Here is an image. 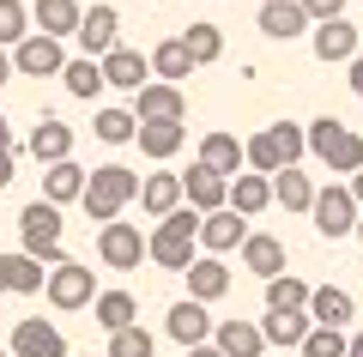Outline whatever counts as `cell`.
<instances>
[{
    "mask_svg": "<svg viewBox=\"0 0 363 357\" xmlns=\"http://www.w3.org/2000/svg\"><path fill=\"white\" fill-rule=\"evenodd\" d=\"M128 200H140V176H133L128 164H97L79 206H85V218H97V224H116Z\"/></svg>",
    "mask_w": 363,
    "mask_h": 357,
    "instance_id": "6da1fadb",
    "label": "cell"
},
{
    "mask_svg": "<svg viewBox=\"0 0 363 357\" xmlns=\"http://www.w3.org/2000/svg\"><path fill=\"white\" fill-rule=\"evenodd\" d=\"M194 248H200V212H194V206L169 212L164 224L152 230V260L164 273H188V267H194Z\"/></svg>",
    "mask_w": 363,
    "mask_h": 357,
    "instance_id": "7a4b0ae2",
    "label": "cell"
},
{
    "mask_svg": "<svg viewBox=\"0 0 363 357\" xmlns=\"http://www.w3.org/2000/svg\"><path fill=\"white\" fill-rule=\"evenodd\" d=\"M61 230H67V218H61V206L55 200H30L25 212H18V236H25V255H37L43 267H61Z\"/></svg>",
    "mask_w": 363,
    "mask_h": 357,
    "instance_id": "3957f363",
    "label": "cell"
},
{
    "mask_svg": "<svg viewBox=\"0 0 363 357\" xmlns=\"http://www.w3.org/2000/svg\"><path fill=\"white\" fill-rule=\"evenodd\" d=\"M97 260L104 267H116V273H128V267H140V260H152V236H140L133 224H104L97 230Z\"/></svg>",
    "mask_w": 363,
    "mask_h": 357,
    "instance_id": "277c9868",
    "label": "cell"
},
{
    "mask_svg": "<svg viewBox=\"0 0 363 357\" xmlns=\"http://www.w3.org/2000/svg\"><path fill=\"white\" fill-rule=\"evenodd\" d=\"M309 212H315V230L333 236V243H339V236H357V194H351V188H321Z\"/></svg>",
    "mask_w": 363,
    "mask_h": 357,
    "instance_id": "5b68a950",
    "label": "cell"
},
{
    "mask_svg": "<svg viewBox=\"0 0 363 357\" xmlns=\"http://www.w3.org/2000/svg\"><path fill=\"white\" fill-rule=\"evenodd\" d=\"M133 115H140V121H182V115H188V97H182V85H169V79H152V85L133 91Z\"/></svg>",
    "mask_w": 363,
    "mask_h": 357,
    "instance_id": "8992f818",
    "label": "cell"
},
{
    "mask_svg": "<svg viewBox=\"0 0 363 357\" xmlns=\"http://www.w3.org/2000/svg\"><path fill=\"white\" fill-rule=\"evenodd\" d=\"M49 303L55 309H91V303H97V291H91V267L61 260V267L49 273Z\"/></svg>",
    "mask_w": 363,
    "mask_h": 357,
    "instance_id": "52a82bcc",
    "label": "cell"
},
{
    "mask_svg": "<svg viewBox=\"0 0 363 357\" xmlns=\"http://www.w3.org/2000/svg\"><path fill=\"white\" fill-rule=\"evenodd\" d=\"M182 200L194 206L200 218H206V212H224V206H230V182H224L218 170L194 164V170H188V176H182Z\"/></svg>",
    "mask_w": 363,
    "mask_h": 357,
    "instance_id": "ba28073f",
    "label": "cell"
},
{
    "mask_svg": "<svg viewBox=\"0 0 363 357\" xmlns=\"http://www.w3.org/2000/svg\"><path fill=\"white\" fill-rule=\"evenodd\" d=\"M13 67L18 73H30V79H49V73H67V55H61V37H25L13 49Z\"/></svg>",
    "mask_w": 363,
    "mask_h": 357,
    "instance_id": "9c48e42d",
    "label": "cell"
},
{
    "mask_svg": "<svg viewBox=\"0 0 363 357\" xmlns=\"http://www.w3.org/2000/svg\"><path fill=\"white\" fill-rule=\"evenodd\" d=\"M248 243V218L236 212V206H224V212H206L200 218V248H212V255H230V248Z\"/></svg>",
    "mask_w": 363,
    "mask_h": 357,
    "instance_id": "30bf717a",
    "label": "cell"
},
{
    "mask_svg": "<svg viewBox=\"0 0 363 357\" xmlns=\"http://www.w3.org/2000/svg\"><path fill=\"white\" fill-rule=\"evenodd\" d=\"M116 31H121L116 6H109V0H97V6L85 13V25H79V49H85L91 61H104L109 49H121V43H116Z\"/></svg>",
    "mask_w": 363,
    "mask_h": 357,
    "instance_id": "8fae6325",
    "label": "cell"
},
{
    "mask_svg": "<svg viewBox=\"0 0 363 357\" xmlns=\"http://www.w3.org/2000/svg\"><path fill=\"white\" fill-rule=\"evenodd\" d=\"M164 333L176 345H188V351H194V345H206L212 339V315H206V303H194V297H188V303H176L164 315Z\"/></svg>",
    "mask_w": 363,
    "mask_h": 357,
    "instance_id": "7c38bea8",
    "label": "cell"
},
{
    "mask_svg": "<svg viewBox=\"0 0 363 357\" xmlns=\"http://www.w3.org/2000/svg\"><path fill=\"white\" fill-rule=\"evenodd\" d=\"M315 18L303 13V0H260V31H267L272 43H291V37H303Z\"/></svg>",
    "mask_w": 363,
    "mask_h": 357,
    "instance_id": "4fadbf2b",
    "label": "cell"
},
{
    "mask_svg": "<svg viewBox=\"0 0 363 357\" xmlns=\"http://www.w3.org/2000/svg\"><path fill=\"white\" fill-rule=\"evenodd\" d=\"M13 357H67V339H61V327L30 315L13 327Z\"/></svg>",
    "mask_w": 363,
    "mask_h": 357,
    "instance_id": "5bb4252c",
    "label": "cell"
},
{
    "mask_svg": "<svg viewBox=\"0 0 363 357\" xmlns=\"http://www.w3.org/2000/svg\"><path fill=\"white\" fill-rule=\"evenodd\" d=\"M200 164L218 170L224 182H236V176H242V164H248V145L236 140V133H206V140H200Z\"/></svg>",
    "mask_w": 363,
    "mask_h": 357,
    "instance_id": "9a60e30c",
    "label": "cell"
},
{
    "mask_svg": "<svg viewBox=\"0 0 363 357\" xmlns=\"http://www.w3.org/2000/svg\"><path fill=\"white\" fill-rule=\"evenodd\" d=\"M30 158H37L43 170H49V164H67V158H73V128L55 121V115H43L37 133H30Z\"/></svg>",
    "mask_w": 363,
    "mask_h": 357,
    "instance_id": "2e32d148",
    "label": "cell"
},
{
    "mask_svg": "<svg viewBox=\"0 0 363 357\" xmlns=\"http://www.w3.org/2000/svg\"><path fill=\"white\" fill-rule=\"evenodd\" d=\"M212 345H218L224 357H267V333H260L255 321H218V327H212Z\"/></svg>",
    "mask_w": 363,
    "mask_h": 357,
    "instance_id": "e0dca14e",
    "label": "cell"
},
{
    "mask_svg": "<svg viewBox=\"0 0 363 357\" xmlns=\"http://www.w3.org/2000/svg\"><path fill=\"white\" fill-rule=\"evenodd\" d=\"M30 18H37L43 37H79L85 6H79V0H37V6H30Z\"/></svg>",
    "mask_w": 363,
    "mask_h": 357,
    "instance_id": "ac0fdd59",
    "label": "cell"
},
{
    "mask_svg": "<svg viewBox=\"0 0 363 357\" xmlns=\"http://www.w3.org/2000/svg\"><path fill=\"white\" fill-rule=\"evenodd\" d=\"M140 206H145L152 218L182 212V206H188V200H182V176H169V170H152V176L140 182Z\"/></svg>",
    "mask_w": 363,
    "mask_h": 357,
    "instance_id": "d6986e66",
    "label": "cell"
},
{
    "mask_svg": "<svg viewBox=\"0 0 363 357\" xmlns=\"http://www.w3.org/2000/svg\"><path fill=\"white\" fill-rule=\"evenodd\" d=\"M0 291H18V297L49 291V273H43V260H37V255H0Z\"/></svg>",
    "mask_w": 363,
    "mask_h": 357,
    "instance_id": "ffe728a7",
    "label": "cell"
},
{
    "mask_svg": "<svg viewBox=\"0 0 363 357\" xmlns=\"http://www.w3.org/2000/svg\"><path fill=\"white\" fill-rule=\"evenodd\" d=\"M152 55H140V49H109L104 55V79L109 85H121V91H140V85H152Z\"/></svg>",
    "mask_w": 363,
    "mask_h": 357,
    "instance_id": "44dd1931",
    "label": "cell"
},
{
    "mask_svg": "<svg viewBox=\"0 0 363 357\" xmlns=\"http://www.w3.org/2000/svg\"><path fill=\"white\" fill-rule=\"evenodd\" d=\"M242 267L255 273V279H279V273H285V243H279V236H260V230H248Z\"/></svg>",
    "mask_w": 363,
    "mask_h": 357,
    "instance_id": "7402d4cb",
    "label": "cell"
},
{
    "mask_svg": "<svg viewBox=\"0 0 363 357\" xmlns=\"http://www.w3.org/2000/svg\"><path fill=\"white\" fill-rule=\"evenodd\" d=\"M315 55H321L327 67H333V61H357V25H345V18L315 25Z\"/></svg>",
    "mask_w": 363,
    "mask_h": 357,
    "instance_id": "603a6c76",
    "label": "cell"
},
{
    "mask_svg": "<svg viewBox=\"0 0 363 357\" xmlns=\"http://www.w3.org/2000/svg\"><path fill=\"white\" fill-rule=\"evenodd\" d=\"M224 291H230V267H224L218 255H206V260L188 267V297H194V303H218Z\"/></svg>",
    "mask_w": 363,
    "mask_h": 357,
    "instance_id": "cb8c5ba5",
    "label": "cell"
},
{
    "mask_svg": "<svg viewBox=\"0 0 363 357\" xmlns=\"http://www.w3.org/2000/svg\"><path fill=\"white\" fill-rule=\"evenodd\" d=\"M351 315H357V303H351V291H339V285H321V291L309 297L315 327H351Z\"/></svg>",
    "mask_w": 363,
    "mask_h": 357,
    "instance_id": "d4e9b609",
    "label": "cell"
},
{
    "mask_svg": "<svg viewBox=\"0 0 363 357\" xmlns=\"http://www.w3.org/2000/svg\"><path fill=\"white\" fill-rule=\"evenodd\" d=\"M85 170L73 164V158H67V164H49L43 170V200H55V206H67V200H85Z\"/></svg>",
    "mask_w": 363,
    "mask_h": 357,
    "instance_id": "484cf974",
    "label": "cell"
},
{
    "mask_svg": "<svg viewBox=\"0 0 363 357\" xmlns=\"http://www.w3.org/2000/svg\"><path fill=\"white\" fill-rule=\"evenodd\" d=\"M230 206H236L242 218L267 212V206H272V176H260V170H242V176L230 182Z\"/></svg>",
    "mask_w": 363,
    "mask_h": 357,
    "instance_id": "4316f807",
    "label": "cell"
},
{
    "mask_svg": "<svg viewBox=\"0 0 363 357\" xmlns=\"http://www.w3.org/2000/svg\"><path fill=\"white\" fill-rule=\"evenodd\" d=\"M315 194H321V188H315V182L303 176L297 164H291V170H279V176H272V200L285 206V212H309V206H315Z\"/></svg>",
    "mask_w": 363,
    "mask_h": 357,
    "instance_id": "83f0119b",
    "label": "cell"
},
{
    "mask_svg": "<svg viewBox=\"0 0 363 357\" xmlns=\"http://www.w3.org/2000/svg\"><path fill=\"white\" fill-rule=\"evenodd\" d=\"M91 321H97L104 333H121V327H133V321H140V303H133L128 291H104L97 303H91Z\"/></svg>",
    "mask_w": 363,
    "mask_h": 357,
    "instance_id": "f1b7e54d",
    "label": "cell"
},
{
    "mask_svg": "<svg viewBox=\"0 0 363 357\" xmlns=\"http://www.w3.org/2000/svg\"><path fill=\"white\" fill-rule=\"evenodd\" d=\"M260 333H267V345H297V351H303V339L315 333V321L309 315H285V309H267Z\"/></svg>",
    "mask_w": 363,
    "mask_h": 357,
    "instance_id": "f546056e",
    "label": "cell"
},
{
    "mask_svg": "<svg viewBox=\"0 0 363 357\" xmlns=\"http://www.w3.org/2000/svg\"><path fill=\"white\" fill-rule=\"evenodd\" d=\"M182 140H188L182 121H140V152H145V158H176Z\"/></svg>",
    "mask_w": 363,
    "mask_h": 357,
    "instance_id": "4dcf8cb0",
    "label": "cell"
},
{
    "mask_svg": "<svg viewBox=\"0 0 363 357\" xmlns=\"http://www.w3.org/2000/svg\"><path fill=\"white\" fill-rule=\"evenodd\" d=\"M152 73H157V79H169V85H182V79L194 73V55H188V43H182V37L157 43V49H152Z\"/></svg>",
    "mask_w": 363,
    "mask_h": 357,
    "instance_id": "1f68e13d",
    "label": "cell"
},
{
    "mask_svg": "<svg viewBox=\"0 0 363 357\" xmlns=\"http://www.w3.org/2000/svg\"><path fill=\"white\" fill-rule=\"evenodd\" d=\"M309 285L291 279V273H279V279H267V309H285V315H309Z\"/></svg>",
    "mask_w": 363,
    "mask_h": 357,
    "instance_id": "d6a6232c",
    "label": "cell"
},
{
    "mask_svg": "<svg viewBox=\"0 0 363 357\" xmlns=\"http://www.w3.org/2000/svg\"><path fill=\"white\" fill-rule=\"evenodd\" d=\"M97 140H104V145L140 140V115H133V109H97Z\"/></svg>",
    "mask_w": 363,
    "mask_h": 357,
    "instance_id": "836d02e7",
    "label": "cell"
},
{
    "mask_svg": "<svg viewBox=\"0 0 363 357\" xmlns=\"http://www.w3.org/2000/svg\"><path fill=\"white\" fill-rule=\"evenodd\" d=\"M67 91H73V97H97V91L109 85L104 79V61H91V55H79V61H67Z\"/></svg>",
    "mask_w": 363,
    "mask_h": 357,
    "instance_id": "e575fe53",
    "label": "cell"
},
{
    "mask_svg": "<svg viewBox=\"0 0 363 357\" xmlns=\"http://www.w3.org/2000/svg\"><path fill=\"white\" fill-rule=\"evenodd\" d=\"M182 43H188L194 67H206V61H218V55H224V31L218 25H188V31H182Z\"/></svg>",
    "mask_w": 363,
    "mask_h": 357,
    "instance_id": "d590c367",
    "label": "cell"
},
{
    "mask_svg": "<svg viewBox=\"0 0 363 357\" xmlns=\"http://www.w3.org/2000/svg\"><path fill=\"white\" fill-rule=\"evenodd\" d=\"M248 145V164L260 170V176H279V170H291L285 164V152H279V140H272V133H255V140H242Z\"/></svg>",
    "mask_w": 363,
    "mask_h": 357,
    "instance_id": "8d00e7d4",
    "label": "cell"
},
{
    "mask_svg": "<svg viewBox=\"0 0 363 357\" xmlns=\"http://www.w3.org/2000/svg\"><path fill=\"white\" fill-rule=\"evenodd\" d=\"M104 357H152V333L133 321V327H121V333H109V351Z\"/></svg>",
    "mask_w": 363,
    "mask_h": 357,
    "instance_id": "74e56055",
    "label": "cell"
},
{
    "mask_svg": "<svg viewBox=\"0 0 363 357\" xmlns=\"http://www.w3.org/2000/svg\"><path fill=\"white\" fill-rule=\"evenodd\" d=\"M30 31V13L18 6V0H0V49H18Z\"/></svg>",
    "mask_w": 363,
    "mask_h": 357,
    "instance_id": "f35d334b",
    "label": "cell"
},
{
    "mask_svg": "<svg viewBox=\"0 0 363 357\" xmlns=\"http://www.w3.org/2000/svg\"><path fill=\"white\" fill-rule=\"evenodd\" d=\"M345 351H351L345 327H315L309 339H303V357H345Z\"/></svg>",
    "mask_w": 363,
    "mask_h": 357,
    "instance_id": "ab89813d",
    "label": "cell"
},
{
    "mask_svg": "<svg viewBox=\"0 0 363 357\" xmlns=\"http://www.w3.org/2000/svg\"><path fill=\"white\" fill-rule=\"evenodd\" d=\"M339 140H345V128H339L333 115H321V121H315V128H309V152L321 158V164H327V158L339 152Z\"/></svg>",
    "mask_w": 363,
    "mask_h": 357,
    "instance_id": "60d3db41",
    "label": "cell"
},
{
    "mask_svg": "<svg viewBox=\"0 0 363 357\" xmlns=\"http://www.w3.org/2000/svg\"><path fill=\"white\" fill-rule=\"evenodd\" d=\"M267 133H272V140H279V152H285V164H297V158L309 152V133H303L297 121H272Z\"/></svg>",
    "mask_w": 363,
    "mask_h": 357,
    "instance_id": "b9f144b4",
    "label": "cell"
},
{
    "mask_svg": "<svg viewBox=\"0 0 363 357\" xmlns=\"http://www.w3.org/2000/svg\"><path fill=\"white\" fill-rule=\"evenodd\" d=\"M327 170H345V176H357V170H363V133H345V140H339V152L327 158Z\"/></svg>",
    "mask_w": 363,
    "mask_h": 357,
    "instance_id": "7bdbcfd3",
    "label": "cell"
},
{
    "mask_svg": "<svg viewBox=\"0 0 363 357\" xmlns=\"http://www.w3.org/2000/svg\"><path fill=\"white\" fill-rule=\"evenodd\" d=\"M303 13H309L315 25H327V18H345V0H303Z\"/></svg>",
    "mask_w": 363,
    "mask_h": 357,
    "instance_id": "ee69618b",
    "label": "cell"
},
{
    "mask_svg": "<svg viewBox=\"0 0 363 357\" xmlns=\"http://www.w3.org/2000/svg\"><path fill=\"white\" fill-rule=\"evenodd\" d=\"M13 176H18V158H13V152H0V188H6Z\"/></svg>",
    "mask_w": 363,
    "mask_h": 357,
    "instance_id": "f6af8a7d",
    "label": "cell"
},
{
    "mask_svg": "<svg viewBox=\"0 0 363 357\" xmlns=\"http://www.w3.org/2000/svg\"><path fill=\"white\" fill-rule=\"evenodd\" d=\"M345 79H351V91H357V97H363V55H357V61H351V73H345Z\"/></svg>",
    "mask_w": 363,
    "mask_h": 357,
    "instance_id": "bcb514c9",
    "label": "cell"
},
{
    "mask_svg": "<svg viewBox=\"0 0 363 357\" xmlns=\"http://www.w3.org/2000/svg\"><path fill=\"white\" fill-rule=\"evenodd\" d=\"M0 152H13V121L0 115Z\"/></svg>",
    "mask_w": 363,
    "mask_h": 357,
    "instance_id": "7dc6e473",
    "label": "cell"
},
{
    "mask_svg": "<svg viewBox=\"0 0 363 357\" xmlns=\"http://www.w3.org/2000/svg\"><path fill=\"white\" fill-rule=\"evenodd\" d=\"M13 73H18V67H13V55L0 49V85H6V79H13Z\"/></svg>",
    "mask_w": 363,
    "mask_h": 357,
    "instance_id": "c3c4849f",
    "label": "cell"
},
{
    "mask_svg": "<svg viewBox=\"0 0 363 357\" xmlns=\"http://www.w3.org/2000/svg\"><path fill=\"white\" fill-rule=\"evenodd\" d=\"M188 357H224V351H218V345H194V351H188Z\"/></svg>",
    "mask_w": 363,
    "mask_h": 357,
    "instance_id": "681fc988",
    "label": "cell"
},
{
    "mask_svg": "<svg viewBox=\"0 0 363 357\" xmlns=\"http://www.w3.org/2000/svg\"><path fill=\"white\" fill-rule=\"evenodd\" d=\"M345 357H363V333H351V351Z\"/></svg>",
    "mask_w": 363,
    "mask_h": 357,
    "instance_id": "f907efd6",
    "label": "cell"
},
{
    "mask_svg": "<svg viewBox=\"0 0 363 357\" xmlns=\"http://www.w3.org/2000/svg\"><path fill=\"white\" fill-rule=\"evenodd\" d=\"M351 194H357V206H363V170H357V176H351Z\"/></svg>",
    "mask_w": 363,
    "mask_h": 357,
    "instance_id": "816d5d0a",
    "label": "cell"
},
{
    "mask_svg": "<svg viewBox=\"0 0 363 357\" xmlns=\"http://www.w3.org/2000/svg\"><path fill=\"white\" fill-rule=\"evenodd\" d=\"M357 243H363V218H357Z\"/></svg>",
    "mask_w": 363,
    "mask_h": 357,
    "instance_id": "f5cc1de1",
    "label": "cell"
},
{
    "mask_svg": "<svg viewBox=\"0 0 363 357\" xmlns=\"http://www.w3.org/2000/svg\"><path fill=\"white\" fill-rule=\"evenodd\" d=\"M0 357H6V351H0Z\"/></svg>",
    "mask_w": 363,
    "mask_h": 357,
    "instance_id": "db71d44e",
    "label": "cell"
}]
</instances>
